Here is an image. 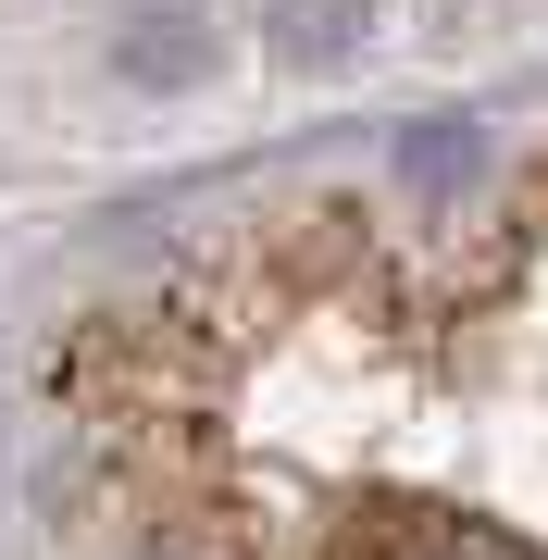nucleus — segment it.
Wrapping results in <instances>:
<instances>
[{"label":"nucleus","instance_id":"1","mask_svg":"<svg viewBox=\"0 0 548 560\" xmlns=\"http://www.w3.org/2000/svg\"><path fill=\"white\" fill-rule=\"evenodd\" d=\"M374 0H275V25H287V50H337L349 25H362Z\"/></svg>","mask_w":548,"mask_h":560}]
</instances>
